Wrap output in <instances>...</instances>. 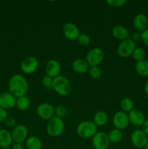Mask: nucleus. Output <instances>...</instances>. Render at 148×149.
Segmentation results:
<instances>
[{"mask_svg": "<svg viewBox=\"0 0 148 149\" xmlns=\"http://www.w3.org/2000/svg\"><path fill=\"white\" fill-rule=\"evenodd\" d=\"M12 138L15 143H22L26 141L28 135V128L23 125H18L13 128L11 132Z\"/></svg>", "mask_w": 148, "mask_h": 149, "instance_id": "nucleus-11", "label": "nucleus"}, {"mask_svg": "<svg viewBox=\"0 0 148 149\" xmlns=\"http://www.w3.org/2000/svg\"><path fill=\"white\" fill-rule=\"evenodd\" d=\"M39 65V61L36 57L28 56L22 61L20 63V68L25 74H31L37 70Z\"/></svg>", "mask_w": 148, "mask_h": 149, "instance_id": "nucleus-8", "label": "nucleus"}, {"mask_svg": "<svg viewBox=\"0 0 148 149\" xmlns=\"http://www.w3.org/2000/svg\"><path fill=\"white\" fill-rule=\"evenodd\" d=\"M145 93L146 94L147 97H148V81L145 84Z\"/></svg>", "mask_w": 148, "mask_h": 149, "instance_id": "nucleus-39", "label": "nucleus"}, {"mask_svg": "<svg viewBox=\"0 0 148 149\" xmlns=\"http://www.w3.org/2000/svg\"><path fill=\"white\" fill-rule=\"evenodd\" d=\"M108 121V115L106 112L103 111H99L96 112L93 118V122L97 125V127L104 126L107 124Z\"/></svg>", "mask_w": 148, "mask_h": 149, "instance_id": "nucleus-21", "label": "nucleus"}, {"mask_svg": "<svg viewBox=\"0 0 148 149\" xmlns=\"http://www.w3.org/2000/svg\"><path fill=\"white\" fill-rule=\"evenodd\" d=\"M142 130L148 136V119H145V122L142 126Z\"/></svg>", "mask_w": 148, "mask_h": 149, "instance_id": "nucleus-36", "label": "nucleus"}, {"mask_svg": "<svg viewBox=\"0 0 148 149\" xmlns=\"http://www.w3.org/2000/svg\"><path fill=\"white\" fill-rule=\"evenodd\" d=\"M89 67L87 61L84 58H77L72 63L73 70L77 74H82L88 72Z\"/></svg>", "mask_w": 148, "mask_h": 149, "instance_id": "nucleus-18", "label": "nucleus"}, {"mask_svg": "<svg viewBox=\"0 0 148 149\" xmlns=\"http://www.w3.org/2000/svg\"><path fill=\"white\" fill-rule=\"evenodd\" d=\"M16 105V97L9 93H2L0 94V108L5 110L12 109Z\"/></svg>", "mask_w": 148, "mask_h": 149, "instance_id": "nucleus-14", "label": "nucleus"}, {"mask_svg": "<svg viewBox=\"0 0 148 149\" xmlns=\"http://www.w3.org/2000/svg\"><path fill=\"white\" fill-rule=\"evenodd\" d=\"M30 106V100L26 95L21 96L16 98L15 106L20 111H26Z\"/></svg>", "mask_w": 148, "mask_h": 149, "instance_id": "nucleus-24", "label": "nucleus"}, {"mask_svg": "<svg viewBox=\"0 0 148 149\" xmlns=\"http://www.w3.org/2000/svg\"><path fill=\"white\" fill-rule=\"evenodd\" d=\"M5 123L7 125V126L10 127H15L16 121L15 119L13 117H8L7 119V120L5 121Z\"/></svg>", "mask_w": 148, "mask_h": 149, "instance_id": "nucleus-35", "label": "nucleus"}, {"mask_svg": "<svg viewBox=\"0 0 148 149\" xmlns=\"http://www.w3.org/2000/svg\"><path fill=\"white\" fill-rule=\"evenodd\" d=\"M120 107L122 111L129 113L131 110L133 109V102L129 97H124L120 100Z\"/></svg>", "mask_w": 148, "mask_h": 149, "instance_id": "nucleus-26", "label": "nucleus"}, {"mask_svg": "<svg viewBox=\"0 0 148 149\" xmlns=\"http://www.w3.org/2000/svg\"><path fill=\"white\" fill-rule=\"evenodd\" d=\"M46 130L49 136L53 138L60 136L65 130V123L63 119L55 116L53 118L47 121Z\"/></svg>", "mask_w": 148, "mask_h": 149, "instance_id": "nucleus-4", "label": "nucleus"}, {"mask_svg": "<svg viewBox=\"0 0 148 149\" xmlns=\"http://www.w3.org/2000/svg\"><path fill=\"white\" fill-rule=\"evenodd\" d=\"M10 93L17 97L26 95L28 91L29 84L27 79L21 74H16L12 76L8 82Z\"/></svg>", "mask_w": 148, "mask_h": 149, "instance_id": "nucleus-1", "label": "nucleus"}, {"mask_svg": "<svg viewBox=\"0 0 148 149\" xmlns=\"http://www.w3.org/2000/svg\"><path fill=\"white\" fill-rule=\"evenodd\" d=\"M104 58V53L102 49L99 47H94L90 49L86 57L89 66H99Z\"/></svg>", "mask_w": 148, "mask_h": 149, "instance_id": "nucleus-6", "label": "nucleus"}, {"mask_svg": "<svg viewBox=\"0 0 148 149\" xmlns=\"http://www.w3.org/2000/svg\"><path fill=\"white\" fill-rule=\"evenodd\" d=\"M133 26L137 32H142L147 29L148 18L144 13H139L134 17Z\"/></svg>", "mask_w": 148, "mask_h": 149, "instance_id": "nucleus-17", "label": "nucleus"}, {"mask_svg": "<svg viewBox=\"0 0 148 149\" xmlns=\"http://www.w3.org/2000/svg\"><path fill=\"white\" fill-rule=\"evenodd\" d=\"M89 76L93 79H97L100 77L102 74L101 69L99 66H91L88 71Z\"/></svg>", "mask_w": 148, "mask_h": 149, "instance_id": "nucleus-29", "label": "nucleus"}, {"mask_svg": "<svg viewBox=\"0 0 148 149\" xmlns=\"http://www.w3.org/2000/svg\"><path fill=\"white\" fill-rule=\"evenodd\" d=\"M46 75L55 78L59 76L61 71V65L57 60L51 59L47 61L45 66Z\"/></svg>", "mask_w": 148, "mask_h": 149, "instance_id": "nucleus-15", "label": "nucleus"}, {"mask_svg": "<svg viewBox=\"0 0 148 149\" xmlns=\"http://www.w3.org/2000/svg\"><path fill=\"white\" fill-rule=\"evenodd\" d=\"M62 33L67 39L70 41L76 40L80 34V31L76 25L68 22L62 26Z\"/></svg>", "mask_w": 148, "mask_h": 149, "instance_id": "nucleus-13", "label": "nucleus"}, {"mask_svg": "<svg viewBox=\"0 0 148 149\" xmlns=\"http://www.w3.org/2000/svg\"><path fill=\"white\" fill-rule=\"evenodd\" d=\"M12 149H24L23 148L22 143H15L12 146Z\"/></svg>", "mask_w": 148, "mask_h": 149, "instance_id": "nucleus-38", "label": "nucleus"}, {"mask_svg": "<svg viewBox=\"0 0 148 149\" xmlns=\"http://www.w3.org/2000/svg\"><path fill=\"white\" fill-rule=\"evenodd\" d=\"M68 113V109L63 105H59L55 109V116L63 119Z\"/></svg>", "mask_w": 148, "mask_h": 149, "instance_id": "nucleus-30", "label": "nucleus"}, {"mask_svg": "<svg viewBox=\"0 0 148 149\" xmlns=\"http://www.w3.org/2000/svg\"><path fill=\"white\" fill-rule=\"evenodd\" d=\"M136 49V43L131 38L125 39L120 42L118 47L117 52L119 56L121 58H129L133 55L134 49Z\"/></svg>", "mask_w": 148, "mask_h": 149, "instance_id": "nucleus-5", "label": "nucleus"}, {"mask_svg": "<svg viewBox=\"0 0 148 149\" xmlns=\"http://www.w3.org/2000/svg\"><path fill=\"white\" fill-rule=\"evenodd\" d=\"M129 119L128 113L123 112L122 111L116 112L113 117V124L115 128L118 129L120 130H124L129 126Z\"/></svg>", "mask_w": 148, "mask_h": 149, "instance_id": "nucleus-12", "label": "nucleus"}, {"mask_svg": "<svg viewBox=\"0 0 148 149\" xmlns=\"http://www.w3.org/2000/svg\"><path fill=\"white\" fill-rule=\"evenodd\" d=\"M112 35L115 39L123 41L129 38L130 33H129V31L127 29V28H126L123 26L118 25V26H114L113 29H112Z\"/></svg>", "mask_w": 148, "mask_h": 149, "instance_id": "nucleus-19", "label": "nucleus"}, {"mask_svg": "<svg viewBox=\"0 0 148 149\" xmlns=\"http://www.w3.org/2000/svg\"><path fill=\"white\" fill-rule=\"evenodd\" d=\"M52 89L60 96H67L72 91V84L69 79L59 75L54 78Z\"/></svg>", "mask_w": 148, "mask_h": 149, "instance_id": "nucleus-2", "label": "nucleus"}, {"mask_svg": "<svg viewBox=\"0 0 148 149\" xmlns=\"http://www.w3.org/2000/svg\"><path fill=\"white\" fill-rule=\"evenodd\" d=\"M129 122L136 127H142L145 121V116L140 110L133 109L128 113Z\"/></svg>", "mask_w": 148, "mask_h": 149, "instance_id": "nucleus-16", "label": "nucleus"}, {"mask_svg": "<svg viewBox=\"0 0 148 149\" xmlns=\"http://www.w3.org/2000/svg\"><path fill=\"white\" fill-rule=\"evenodd\" d=\"M94 149H107L110 145L108 135L104 132H97L91 138Z\"/></svg>", "mask_w": 148, "mask_h": 149, "instance_id": "nucleus-9", "label": "nucleus"}, {"mask_svg": "<svg viewBox=\"0 0 148 149\" xmlns=\"http://www.w3.org/2000/svg\"><path fill=\"white\" fill-rule=\"evenodd\" d=\"M76 40L77 42L81 46H87L91 42V38L87 33H80Z\"/></svg>", "mask_w": 148, "mask_h": 149, "instance_id": "nucleus-28", "label": "nucleus"}, {"mask_svg": "<svg viewBox=\"0 0 148 149\" xmlns=\"http://www.w3.org/2000/svg\"><path fill=\"white\" fill-rule=\"evenodd\" d=\"M141 40L147 47H148V28L144 31L141 32Z\"/></svg>", "mask_w": 148, "mask_h": 149, "instance_id": "nucleus-33", "label": "nucleus"}, {"mask_svg": "<svg viewBox=\"0 0 148 149\" xmlns=\"http://www.w3.org/2000/svg\"><path fill=\"white\" fill-rule=\"evenodd\" d=\"M106 3L112 7H121L127 3L126 0H107Z\"/></svg>", "mask_w": 148, "mask_h": 149, "instance_id": "nucleus-32", "label": "nucleus"}, {"mask_svg": "<svg viewBox=\"0 0 148 149\" xmlns=\"http://www.w3.org/2000/svg\"><path fill=\"white\" fill-rule=\"evenodd\" d=\"M107 135H108L110 143H118L120 142L122 139L121 130L116 128H113V130H111Z\"/></svg>", "mask_w": 148, "mask_h": 149, "instance_id": "nucleus-25", "label": "nucleus"}, {"mask_svg": "<svg viewBox=\"0 0 148 149\" xmlns=\"http://www.w3.org/2000/svg\"><path fill=\"white\" fill-rule=\"evenodd\" d=\"M133 59L136 61V62H139V61H142L145 60V57H146V52L144 49L141 47H136V49H134L133 52Z\"/></svg>", "mask_w": 148, "mask_h": 149, "instance_id": "nucleus-27", "label": "nucleus"}, {"mask_svg": "<svg viewBox=\"0 0 148 149\" xmlns=\"http://www.w3.org/2000/svg\"><path fill=\"white\" fill-rule=\"evenodd\" d=\"M11 132L7 130L0 129V147H9L12 143Z\"/></svg>", "mask_w": 148, "mask_h": 149, "instance_id": "nucleus-20", "label": "nucleus"}, {"mask_svg": "<svg viewBox=\"0 0 148 149\" xmlns=\"http://www.w3.org/2000/svg\"><path fill=\"white\" fill-rule=\"evenodd\" d=\"M135 70L139 76L143 77H148V61H144L136 62L135 65Z\"/></svg>", "mask_w": 148, "mask_h": 149, "instance_id": "nucleus-23", "label": "nucleus"}, {"mask_svg": "<svg viewBox=\"0 0 148 149\" xmlns=\"http://www.w3.org/2000/svg\"><path fill=\"white\" fill-rule=\"evenodd\" d=\"M97 132V125L89 120L80 122L76 127L77 135L83 139L92 138Z\"/></svg>", "mask_w": 148, "mask_h": 149, "instance_id": "nucleus-3", "label": "nucleus"}, {"mask_svg": "<svg viewBox=\"0 0 148 149\" xmlns=\"http://www.w3.org/2000/svg\"><path fill=\"white\" fill-rule=\"evenodd\" d=\"M131 39L133 42L139 40V39H141V33H139V32H134V33L132 34V36Z\"/></svg>", "mask_w": 148, "mask_h": 149, "instance_id": "nucleus-37", "label": "nucleus"}, {"mask_svg": "<svg viewBox=\"0 0 148 149\" xmlns=\"http://www.w3.org/2000/svg\"><path fill=\"white\" fill-rule=\"evenodd\" d=\"M25 142L27 149H41L42 148L41 141L37 136L28 137Z\"/></svg>", "mask_w": 148, "mask_h": 149, "instance_id": "nucleus-22", "label": "nucleus"}, {"mask_svg": "<svg viewBox=\"0 0 148 149\" xmlns=\"http://www.w3.org/2000/svg\"><path fill=\"white\" fill-rule=\"evenodd\" d=\"M8 113L7 110L0 108V123L1 122H5L7 119L8 118Z\"/></svg>", "mask_w": 148, "mask_h": 149, "instance_id": "nucleus-34", "label": "nucleus"}, {"mask_svg": "<svg viewBox=\"0 0 148 149\" xmlns=\"http://www.w3.org/2000/svg\"><path fill=\"white\" fill-rule=\"evenodd\" d=\"M55 109L51 103H42L37 106L36 113L40 119L49 121L55 116Z\"/></svg>", "mask_w": 148, "mask_h": 149, "instance_id": "nucleus-7", "label": "nucleus"}, {"mask_svg": "<svg viewBox=\"0 0 148 149\" xmlns=\"http://www.w3.org/2000/svg\"><path fill=\"white\" fill-rule=\"evenodd\" d=\"M53 80L54 78H52V77H49V76L46 74V75H44L42 77L41 83V85L44 88L51 89L52 88V85H53Z\"/></svg>", "mask_w": 148, "mask_h": 149, "instance_id": "nucleus-31", "label": "nucleus"}, {"mask_svg": "<svg viewBox=\"0 0 148 149\" xmlns=\"http://www.w3.org/2000/svg\"><path fill=\"white\" fill-rule=\"evenodd\" d=\"M144 148H145V149H148V141H147V142L146 145L145 146V147H144Z\"/></svg>", "mask_w": 148, "mask_h": 149, "instance_id": "nucleus-40", "label": "nucleus"}, {"mask_svg": "<svg viewBox=\"0 0 148 149\" xmlns=\"http://www.w3.org/2000/svg\"><path fill=\"white\" fill-rule=\"evenodd\" d=\"M131 141L136 148H144L148 141L147 135L142 130H135L131 134Z\"/></svg>", "mask_w": 148, "mask_h": 149, "instance_id": "nucleus-10", "label": "nucleus"}]
</instances>
